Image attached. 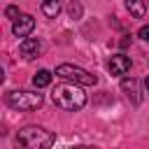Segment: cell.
Returning a JSON list of instances; mask_svg holds the SVG:
<instances>
[{"label": "cell", "instance_id": "obj_1", "mask_svg": "<svg viewBox=\"0 0 149 149\" xmlns=\"http://www.w3.org/2000/svg\"><path fill=\"white\" fill-rule=\"evenodd\" d=\"M51 100L56 107L61 109H68V112H77L86 105V93L77 86V84H58L54 91H51Z\"/></svg>", "mask_w": 149, "mask_h": 149}, {"label": "cell", "instance_id": "obj_2", "mask_svg": "<svg viewBox=\"0 0 149 149\" xmlns=\"http://www.w3.org/2000/svg\"><path fill=\"white\" fill-rule=\"evenodd\" d=\"M56 135L42 126H26L16 133V144L21 149H51Z\"/></svg>", "mask_w": 149, "mask_h": 149}, {"label": "cell", "instance_id": "obj_3", "mask_svg": "<svg viewBox=\"0 0 149 149\" xmlns=\"http://www.w3.org/2000/svg\"><path fill=\"white\" fill-rule=\"evenodd\" d=\"M56 77L65 79L68 84H77V86H93V84L98 81L95 74H91V72H86L84 68L72 65V63H63V65H58V68H56Z\"/></svg>", "mask_w": 149, "mask_h": 149}, {"label": "cell", "instance_id": "obj_4", "mask_svg": "<svg viewBox=\"0 0 149 149\" xmlns=\"http://www.w3.org/2000/svg\"><path fill=\"white\" fill-rule=\"evenodd\" d=\"M5 100H7V105L12 109L30 112V109H37L42 105V93H35V91H9Z\"/></svg>", "mask_w": 149, "mask_h": 149}, {"label": "cell", "instance_id": "obj_5", "mask_svg": "<svg viewBox=\"0 0 149 149\" xmlns=\"http://www.w3.org/2000/svg\"><path fill=\"white\" fill-rule=\"evenodd\" d=\"M33 28H35V19H33L30 14H21V16L14 21V26H12V33H14L16 37H23V40H28V35L33 33Z\"/></svg>", "mask_w": 149, "mask_h": 149}, {"label": "cell", "instance_id": "obj_6", "mask_svg": "<svg viewBox=\"0 0 149 149\" xmlns=\"http://www.w3.org/2000/svg\"><path fill=\"white\" fill-rule=\"evenodd\" d=\"M40 51H42V42H40L37 37H28V40H23V42L19 44V54H21L26 61L35 58Z\"/></svg>", "mask_w": 149, "mask_h": 149}, {"label": "cell", "instance_id": "obj_7", "mask_svg": "<svg viewBox=\"0 0 149 149\" xmlns=\"http://www.w3.org/2000/svg\"><path fill=\"white\" fill-rule=\"evenodd\" d=\"M128 70H130V58L128 56H123V54L112 56V61H109V72L112 74H126Z\"/></svg>", "mask_w": 149, "mask_h": 149}, {"label": "cell", "instance_id": "obj_8", "mask_svg": "<svg viewBox=\"0 0 149 149\" xmlns=\"http://www.w3.org/2000/svg\"><path fill=\"white\" fill-rule=\"evenodd\" d=\"M121 88L128 93V98H133V102H140V91H137V81L130 77V79H123L121 81Z\"/></svg>", "mask_w": 149, "mask_h": 149}, {"label": "cell", "instance_id": "obj_9", "mask_svg": "<svg viewBox=\"0 0 149 149\" xmlns=\"http://www.w3.org/2000/svg\"><path fill=\"white\" fill-rule=\"evenodd\" d=\"M126 9H128L135 19H142L144 12H147V5H144V2H137V0H128V2H126Z\"/></svg>", "mask_w": 149, "mask_h": 149}, {"label": "cell", "instance_id": "obj_10", "mask_svg": "<svg viewBox=\"0 0 149 149\" xmlns=\"http://www.w3.org/2000/svg\"><path fill=\"white\" fill-rule=\"evenodd\" d=\"M33 84H35L37 88L49 86V84H51V72H49V70H37L35 77H33Z\"/></svg>", "mask_w": 149, "mask_h": 149}, {"label": "cell", "instance_id": "obj_11", "mask_svg": "<svg viewBox=\"0 0 149 149\" xmlns=\"http://www.w3.org/2000/svg\"><path fill=\"white\" fill-rule=\"evenodd\" d=\"M42 12H44V16H49V19H54L58 12H61V5L56 2V0H49V2H42Z\"/></svg>", "mask_w": 149, "mask_h": 149}, {"label": "cell", "instance_id": "obj_12", "mask_svg": "<svg viewBox=\"0 0 149 149\" xmlns=\"http://www.w3.org/2000/svg\"><path fill=\"white\" fill-rule=\"evenodd\" d=\"M5 16H9V19H14V21H16V19L21 16V14H19V7H14V5H9V7L5 9Z\"/></svg>", "mask_w": 149, "mask_h": 149}, {"label": "cell", "instance_id": "obj_13", "mask_svg": "<svg viewBox=\"0 0 149 149\" xmlns=\"http://www.w3.org/2000/svg\"><path fill=\"white\" fill-rule=\"evenodd\" d=\"M137 35H140V37H142V40H147V42H149V23H147V26H142V28H140V33H137Z\"/></svg>", "mask_w": 149, "mask_h": 149}, {"label": "cell", "instance_id": "obj_14", "mask_svg": "<svg viewBox=\"0 0 149 149\" xmlns=\"http://www.w3.org/2000/svg\"><path fill=\"white\" fill-rule=\"evenodd\" d=\"M70 14H72V19L79 16V14H81V7H79V5H70Z\"/></svg>", "mask_w": 149, "mask_h": 149}, {"label": "cell", "instance_id": "obj_15", "mask_svg": "<svg viewBox=\"0 0 149 149\" xmlns=\"http://www.w3.org/2000/svg\"><path fill=\"white\" fill-rule=\"evenodd\" d=\"M144 86H147V88H149V74H147V79H144Z\"/></svg>", "mask_w": 149, "mask_h": 149}]
</instances>
